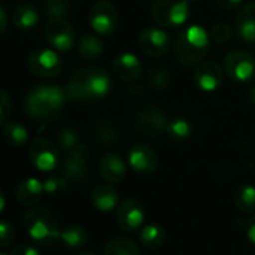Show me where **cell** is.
<instances>
[{
    "instance_id": "obj_45",
    "label": "cell",
    "mask_w": 255,
    "mask_h": 255,
    "mask_svg": "<svg viewBox=\"0 0 255 255\" xmlns=\"http://www.w3.org/2000/svg\"><path fill=\"white\" fill-rule=\"evenodd\" d=\"M1 255H6V254H1Z\"/></svg>"
},
{
    "instance_id": "obj_19",
    "label": "cell",
    "mask_w": 255,
    "mask_h": 255,
    "mask_svg": "<svg viewBox=\"0 0 255 255\" xmlns=\"http://www.w3.org/2000/svg\"><path fill=\"white\" fill-rule=\"evenodd\" d=\"M114 72L120 79L126 82H131V81H136L142 75V64L136 55L124 52L115 58Z\"/></svg>"
},
{
    "instance_id": "obj_44",
    "label": "cell",
    "mask_w": 255,
    "mask_h": 255,
    "mask_svg": "<svg viewBox=\"0 0 255 255\" xmlns=\"http://www.w3.org/2000/svg\"><path fill=\"white\" fill-rule=\"evenodd\" d=\"M190 3H197V1H200V0H188Z\"/></svg>"
},
{
    "instance_id": "obj_33",
    "label": "cell",
    "mask_w": 255,
    "mask_h": 255,
    "mask_svg": "<svg viewBox=\"0 0 255 255\" xmlns=\"http://www.w3.org/2000/svg\"><path fill=\"white\" fill-rule=\"evenodd\" d=\"M66 187H67V181L63 176H51L43 182V191L52 197L63 194Z\"/></svg>"
},
{
    "instance_id": "obj_7",
    "label": "cell",
    "mask_w": 255,
    "mask_h": 255,
    "mask_svg": "<svg viewBox=\"0 0 255 255\" xmlns=\"http://www.w3.org/2000/svg\"><path fill=\"white\" fill-rule=\"evenodd\" d=\"M28 157L33 166L39 169L40 172H51L61 161L58 146L52 140H48L43 137H37L30 143Z\"/></svg>"
},
{
    "instance_id": "obj_18",
    "label": "cell",
    "mask_w": 255,
    "mask_h": 255,
    "mask_svg": "<svg viewBox=\"0 0 255 255\" xmlns=\"http://www.w3.org/2000/svg\"><path fill=\"white\" fill-rule=\"evenodd\" d=\"M91 134L94 142L102 148H112L120 140V128L109 118H102L97 123H94Z\"/></svg>"
},
{
    "instance_id": "obj_15",
    "label": "cell",
    "mask_w": 255,
    "mask_h": 255,
    "mask_svg": "<svg viewBox=\"0 0 255 255\" xmlns=\"http://www.w3.org/2000/svg\"><path fill=\"white\" fill-rule=\"evenodd\" d=\"M128 163L134 172L140 175H151L158 166V158L148 145L136 143L128 151Z\"/></svg>"
},
{
    "instance_id": "obj_14",
    "label": "cell",
    "mask_w": 255,
    "mask_h": 255,
    "mask_svg": "<svg viewBox=\"0 0 255 255\" xmlns=\"http://www.w3.org/2000/svg\"><path fill=\"white\" fill-rule=\"evenodd\" d=\"M139 46L149 57H163L169 49V36L155 27L145 28L139 36Z\"/></svg>"
},
{
    "instance_id": "obj_35",
    "label": "cell",
    "mask_w": 255,
    "mask_h": 255,
    "mask_svg": "<svg viewBox=\"0 0 255 255\" xmlns=\"http://www.w3.org/2000/svg\"><path fill=\"white\" fill-rule=\"evenodd\" d=\"M211 36L215 42L218 43H224L227 40H230L232 37V28L224 24V22H218L212 27V31H211Z\"/></svg>"
},
{
    "instance_id": "obj_12",
    "label": "cell",
    "mask_w": 255,
    "mask_h": 255,
    "mask_svg": "<svg viewBox=\"0 0 255 255\" xmlns=\"http://www.w3.org/2000/svg\"><path fill=\"white\" fill-rule=\"evenodd\" d=\"M115 220L123 232L126 233L136 232L143 224L145 220L143 206L134 199H127L117 206Z\"/></svg>"
},
{
    "instance_id": "obj_22",
    "label": "cell",
    "mask_w": 255,
    "mask_h": 255,
    "mask_svg": "<svg viewBox=\"0 0 255 255\" xmlns=\"http://www.w3.org/2000/svg\"><path fill=\"white\" fill-rule=\"evenodd\" d=\"M91 203L96 209L102 212H108L117 209L118 206V193L112 185L103 184L93 190L91 193Z\"/></svg>"
},
{
    "instance_id": "obj_34",
    "label": "cell",
    "mask_w": 255,
    "mask_h": 255,
    "mask_svg": "<svg viewBox=\"0 0 255 255\" xmlns=\"http://www.w3.org/2000/svg\"><path fill=\"white\" fill-rule=\"evenodd\" d=\"M57 140H58L60 148H61L64 152L70 151L72 148H75V146L78 145V136H76V133H75L73 130H70V128H63V130L58 133Z\"/></svg>"
},
{
    "instance_id": "obj_17",
    "label": "cell",
    "mask_w": 255,
    "mask_h": 255,
    "mask_svg": "<svg viewBox=\"0 0 255 255\" xmlns=\"http://www.w3.org/2000/svg\"><path fill=\"white\" fill-rule=\"evenodd\" d=\"M99 172H100V176L106 182L118 184L126 178L127 167L120 155L111 152V154H106L102 157V160L99 163Z\"/></svg>"
},
{
    "instance_id": "obj_40",
    "label": "cell",
    "mask_w": 255,
    "mask_h": 255,
    "mask_svg": "<svg viewBox=\"0 0 255 255\" xmlns=\"http://www.w3.org/2000/svg\"><path fill=\"white\" fill-rule=\"evenodd\" d=\"M215 1L223 9H236L242 3V0H215Z\"/></svg>"
},
{
    "instance_id": "obj_9",
    "label": "cell",
    "mask_w": 255,
    "mask_h": 255,
    "mask_svg": "<svg viewBox=\"0 0 255 255\" xmlns=\"http://www.w3.org/2000/svg\"><path fill=\"white\" fill-rule=\"evenodd\" d=\"M224 70L236 82L255 79V58L248 52L233 51L224 58Z\"/></svg>"
},
{
    "instance_id": "obj_3",
    "label": "cell",
    "mask_w": 255,
    "mask_h": 255,
    "mask_svg": "<svg viewBox=\"0 0 255 255\" xmlns=\"http://www.w3.org/2000/svg\"><path fill=\"white\" fill-rule=\"evenodd\" d=\"M173 49L179 63L194 66L206 57L209 51V36L202 27L193 25L176 36Z\"/></svg>"
},
{
    "instance_id": "obj_20",
    "label": "cell",
    "mask_w": 255,
    "mask_h": 255,
    "mask_svg": "<svg viewBox=\"0 0 255 255\" xmlns=\"http://www.w3.org/2000/svg\"><path fill=\"white\" fill-rule=\"evenodd\" d=\"M236 31L245 42H255V3H248L235 18Z\"/></svg>"
},
{
    "instance_id": "obj_31",
    "label": "cell",
    "mask_w": 255,
    "mask_h": 255,
    "mask_svg": "<svg viewBox=\"0 0 255 255\" xmlns=\"http://www.w3.org/2000/svg\"><path fill=\"white\" fill-rule=\"evenodd\" d=\"M170 73L169 70L163 69V67H152L151 72L148 73V82L151 87L157 88V90H163L166 87L170 85Z\"/></svg>"
},
{
    "instance_id": "obj_16",
    "label": "cell",
    "mask_w": 255,
    "mask_h": 255,
    "mask_svg": "<svg viewBox=\"0 0 255 255\" xmlns=\"http://www.w3.org/2000/svg\"><path fill=\"white\" fill-rule=\"evenodd\" d=\"M223 69L215 61H203L194 72V81L203 91H214L223 84Z\"/></svg>"
},
{
    "instance_id": "obj_42",
    "label": "cell",
    "mask_w": 255,
    "mask_h": 255,
    "mask_svg": "<svg viewBox=\"0 0 255 255\" xmlns=\"http://www.w3.org/2000/svg\"><path fill=\"white\" fill-rule=\"evenodd\" d=\"M248 99L255 105V87H253V88L248 91Z\"/></svg>"
},
{
    "instance_id": "obj_2",
    "label": "cell",
    "mask_w": 255,
    "mask_h": 255,
    "mask_svg": "<svg viewBox=\"0 0 255 255\" xmlns=\"http://www.w3.org/2000/svg\"><path fill=\"white\" fill-rule=\"evenodd\" d=\"M67 94L55 85H39L25 99L27 114L39 121L54 120L63 109Z\"/></svg>"
},
{
    "instance_id": "obj_8",
    "label": "cell",
    "mask_w": 255,
    "mask_h": 255,
    "mask_svg": "<svg viewBox=\"0 0 255 255\" xmlns=\"http://www.w3.org/2000/svg\"><path fill=\"white\" fill-rule=\"evenodd\" d=\"M170 120L157 108H145L136 114L134 124L140 134L148 137H158L169 128Z\"/></svg>"
},
{
    "instance_id": "obj_1",
    "label": "cell",
    "mask_w": 255,
    "mask_h": 255,
    "mask_svg": "<svg viewBox=\"0 0 255 255\" xmlns=\"http://www.w3.org/2000/svg\"><path fill=\"white\" fill-rule=\"evenodd\" d=\"M111 79L108 73L99 67L87 66L78 69L69 79L66 94L69 99L81 103H91L109 93Z\"/></svg>"
},
{
    "instance_id": "obj_36",
    "label": "cell",
    "mask_w": 255,
    "mask_h": 255,
    "mask_svg": "<svg viewBox=\"0 0 255 255\" xmlns=\"http://www.w3.org/2000/svg\"><path fill=\"white\" fill-rule=\"evenodd\" d=\"M0 239H1V248H7L13 241V229L7 221H1L0 224Z\"/></svg>"
},
{
    "instance_id": "obj_26",
    "label": "cell",
    "mask_w": 255,
    "mask_h": 255,
    "mask_svg": "<svg viewBox=\"0 0 255 255\" xmlns=\"http://www.w3.org/2000/svg\"><path fill=\"white\" fill-rule=\"evenodd\" d=\"M103 255H140L137 245L131 239L118 238L111 241L106 247Z\"/></svg>"
},
{
    "instance_id": "obj_39",
    "label": "cell",
    "mask_w": 255,
    "mask_h": 255,
    "mask_svg": "<svg viewBox=\"0 0 255 255\" xmlns=\"http://www.w3.org/2000/svg\"><path fill=\"white\" fill-rule=\"evenodd\" d=\"M247 236H248L250 242L255 245V215L247 221Z\"/></svg>"
},
{
    "instance_id": "obj_24",
    "label": "cell",
    "mask_w": 255,
    "mask_h": 255,
    "mask_svg": "<svg viewBox=\"0 0 255 255\" xmlns=\"http://www.w3.org/2000/svg\"><path fill=\"white\" fill-rule=\"evenodd\" d=\"M235 205L244 214H251L255 211V187L245 184L241 185L235 193Z\"/></svg>"
},
{
    "instance_id": "obj_11",
    "label": "cell",
    "mask_w": 255,
    "mask_h": 255,
    "mask_svg": "<svg viewBox=\"0 0 255 255\" xmlns=\"http://www.w3.org/2000/svg\"><path fill=\"white\" fill-rule=\"evenodd\" d=\"M90 22L96 33L109 34L117 28L118 12L111 1H108V0L97 1L93 4V7L90 10Z\"/></svg>"
},
{
    "instance_id": "obj_32",
    "label": "cell",
    "mask_w": 255,
    "mask_h": 255,
    "mask_svg": "<svg viewBox=\"0 0 255 255\" xmlns=\"http://www.w3.org/2000/svg\"><path fill=\"white\" fill-rule=\"evenodd\" d=\"M45 13L51 18H63L69 13V1L67 0H45L43 1Z\"/></svg>"
},
{
    "instance_id": "obj_5",
    "label": "cell",
    "mask_w": 255,
    "mask_h": 255,
    "mask_svg": "<svg viewBox=\"0 0 255 255\" xmlns=\"http://www.w3.org/2000/svg\"><path fill=\"white\" fill-rule=\"evenodd\" d=\"M88 158H90V152L85 145L78 143L75 148L67 151L60 161V170L63 173V178L69 184L78 187L87 185L90 181V172L87 167Z\"/></svg>"
},
{
    "instance_id": "obj_43",
    "label": "cell",
    "mask_w": 255,
    "mask_h": 255,
    "mask_svg": "<svg viewBox=\"0 0 255 255\" xmlns=\"http://www.w3.org/2000/svg\"><path fill=\"white\" fill-rule=\"evenodd\" d=\"M78 255H96L93 251H82V253H79Z\"/></svg>"
},
{
    "instance_id": "obj_10",
    "label": "cell",
    "mask_w": 255,
    "mask_h": 255,
    "mask_svg": "<svg viewBox=\"0 0 255 255\" xmlns=\"http://www.w3.org/2000/svg\"><path fill=\"white\" fill-rule=\"evenodd\" d=\"M28 67L33 75L51 79L60 75L61 60L52 49H36L28 57Z\"/></svg>"
},
{
    "instance_id": "obj_41",
    "label": "cell",
    "mask_w": 255,
    "mask_h": 255,
    "mask_svg": "<svg viewBox=\"0 0 255 255\" xmlns=\"http://www.w3.org/2000/svg\"><path fill=\"white\" fill-rule=\"evenodd\" d=\"M0 18H1V33H4L6 25H7V24H6L7 21H6V10H4L3 7L0 9Z\"/></svg>"
},
{
    "instance_id": "obj_13",
    "label": "cell",
    "mask_w": 255,
    "mask_h": 255,
    "mask_svg": "<svg viewBox=\"0 0 255 255\" xmlns=\"http://www.w3.org/2000/svg\"><path fill=\"white\" fill-rule=\"evenodd\" d=\"M45 36L58 51H69L75 43V30L63 18H51L45 25Z\"/></svg>"
},
{
    "instance_id": "obj_29",
    "label": "cell",
    "mask_w": 255,
    "mask_h": 255,
    "mask_svg": "<svg viewBox=\"0 0 255 255\" xmlns=\"http://www.w3.org/2000/svg\"><path fill=\"white\" fill-rule=\"evenodd\" d=\"M3 136L7 145L19 148L27 142V130L19 123H7L3 128Z\"/></svg>"
},
{
    "instance_id": "obj_37",
    "label": "cell",
    "mask_w": 255,
    "mask_h": 255,
    "mask_svg": "<svg viewBox=\"0 0 255 255\" xmlns=\"http://www.w3.org/2000/svg\"><path fill=\"white\" fill-rule=\"evenodd\" d=\"M10 111H12V102H10L7 93L1 91V103H0V123L1 124H6Z\"/></svg>"
},
{
    "instance_id": "obj_6",
    "label": "cell",
    "mask_w": 255,
    "mask_h": 255,
    "mask_svg": "<svg viewBox=\"0 0 255 255\" xmlns=\"http://www.w3.org/2000/svg\"><path fill=\"white\" fill-rule=\"evenodd\" d=\"M188 0H155L151 7L152 18L163 27H176L188 19Z\"/></svg>"
},
{
    "instance_id": "obj_23",
    "label": "cell",
    "mask_w": 255,
    "mask_h": 255,
    "mask_svg": "<svg viewBox=\"0 0 255 255\" xmlns=\"http://www.w3.org/2000/svg\"><path fill=\"white\" fill-rule=\"evenodd\" d=\"M140 242L148 250H158L166 242V232L161 226L149 224L140 232Z\"/></svg>"
},
{
    "instance_id": "obj_21",
    "label": "cell",
    "mask_w": 255,
    "mask_h": 255,
    "mask_svg": "<svg viewBox=\"0 0 255 255\" xmlns=\"http://www.w3.org/2000/svg\"><path fill=\"white\" fill-rule=\"evenodd\" d=\"M43 184L36 179V178H27L24 181L19 182V185L16 187V191H15V196H16V200L24 205V206H33L36 205L42 194H43Z\"/></svg>"
},
{
    "instance_id": "obj_30",
    "label": "cell",
    "mask_w": 255,
    "mask_h": 255,
    "mask_svg": "<svg viewBox=\"0 0 255 255\" xmlns=\"http://www.w3.org/2000/svg\"><path fill=\"white\" fill-rule=\"evenodd\" d=\"M193 127L185 118H175L169 123L167 133L173 140H187L191 136Z\"/></svg>"
},
{
    "instance_id": "obj_25",
    "label": "cell",
    "mask_w": 255,
    "mask_h": 255,
    "mask_svg": "<svg viewBox=\"0 0 255 255\" xmlns=\"http://www.w3.org/2000/svg\"><path fill=\"white\" fill-rule=\"evenodd\" d=\"M103 51L100 39L94 34H84L78 42V52L82 58H97Z\"/></svg>"
},
{
    "instance_id": "obj_4",
    "label": "cell",
    "mask_w": 255,
    "mask_h": 255,
    "mask_svg": "<svg viewBox=\"0 0 255 255\" xmlns=\"http://www.w3.org/2000/svg\"><path fill=\"white\" fill-rule=\"evenodd\" d=\"M22 226L28 236L39 245L48 247L61 238L58 220L52 212L45 208H34L25 212Z\"/></svg>"
},
{
    "instance_id": "obj_27",
    "label": "cell",
    "mask_w": 255,
    "mask_h": 255,
    "mask_svg": "<svg viewBox=\"0 0 255 255\" xmlns=\"http://www.w3.org/2000/svg\"><path fill=\"white\" fill-rule=\"evenodd\" d=\"M61 242L72 250H79L87 242V232L79 226H69L61 232Z\"/></svg>"
},
{
    "instance_id": "obj_28",
    "label": "cell",
    "mask_w": 255,
    "mask_h": 255,
    "mask_svg": "<svg viewBox=\"0 0 255 255\" xmlns=\"http://www.w3.org/2000/svg\"><path fill=\"white\" fill-rule=\"evenodd\" d=\"M39 16L31 4H19L13 10V24L18 28H30L37 22Z\"/></svg>"
},
{
    "instance_id": "obj_38",
    "label": "cell",
    "mask_w": 255,
    "mask_h": 255,
    "mask_svg": "<svg viewBox=\"0 0 255 255\" xmlns=\"http://www.w3.org/2000/svg\"><path fill=\"white\" fill-rule=\"evenodd\" d=\"M10 255H40V254H39V251H37L34 247L27 245V244H22V245H16V247L12 250Z\"/></svg>"
}]
</instances>
